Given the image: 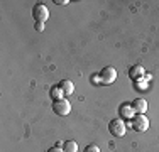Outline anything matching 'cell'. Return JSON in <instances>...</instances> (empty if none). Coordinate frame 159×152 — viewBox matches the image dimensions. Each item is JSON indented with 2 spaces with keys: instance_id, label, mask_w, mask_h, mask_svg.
Listing matches in <instances>:
<instances>
[{
  "instance_id": "cell-12",
  "label": "cell",
  "mask_w": 159,
  "mask_h": 152,
  "mask_svg": "<svg viewBox=\"0 0 159 152\" xmlns=\"http://www.w3.org/2000/svg\"><path fill=\"white\" fill-rule=\"evenodd\" d=\"M34 27H36V30H39V32H41V30H44V24H43V22H36Z\"/></svg>"
},
{
  "instance_id": "cell-4",
  "label": "cell",
  "mask_w": 159,
  "mask_h": 152,
  "mask_svg": "<svg viewBox=\"0 0 159 152\" xmlns=\"http://www.w3.org/2000/svg\"><path fill=\"white\" fill-rule=\"evenodd\" d=\"M32 17H34V20H36V22H43V24H44V22L48 20V17H49L48 7L43 5V3H36L34 9H32Z\"/></svg>"
},
{
  "instance_id": "cell-14",
  "label": "cell",
  "mask_w": 159,
  "mask_h": 152,
  "mask_svg": "<svg viewBox=\"0 0 159 152\" xmlns=\"http://www.w3.org/2000/svg\"><path fill=\"white\" fill-rule=\"evenodd\" d=\"M56 3H58V5H66V3H70V2H68V0H56Z\"/></svg>"
},
{
  "instance_id": "cell-7",
  "label": "cell",
  "mask_w": 159,
  "mask_h": 152,
  "mask_svg": "<svg viewBox=\"0 0 159 152\" xmlns=\"http://www.w3.org/2000/svg\"><path fill=\"white\" fill-rule=\"evenodd\" d=\"M59 90L63 91L64 96H70V95H73V91H75L73 81H70V79H63V81L59 83Z\"/></svg>"
},
{
  "instance_id": "cell-1",
  "label": "cell",
  "mask_w": 159,
  "mask_h": 152,
  "mask_svg": "<svg viewBox=\"0 0 159 152\" xmlns=\"http://www.w3.org/2000/svg\"><path fill=\"white\" fill-rule=\"evenodd\" d=\"M52 112L59 117H66L68 113L71 112V103L66 100V98H59V100L52 101Z\"/></svg>"
},
{
  "instance_id": "cell-9",
  "label": "cell",
  "mask_w": 159,
  "mask_h": 152,
  "mask_svg": "<svg viewBox=\"0 0 159 152\" xmlns=\"http://www.w3.org/2000/svg\"><path fill=\"white\" fill-rule=\"evenodd\" d=\"M142 74H144V68L142 66H132L130 68V73H129L130 78H141Z\"/></svg>"
},
{
  "instance_id": "cell-10",
  "label": "cell",
  "mask_w": 159,
  "mask_h": 152,
  "mask_svg": "<svg viewBox=\"0 0 159 152\" xmlns=\"http://www.w3.org/2000/svg\"><path fill=\"white\" fill-rule=\"evenodd\" d=\"M83 152H100V149H98V145H95V144H90V145L85 147Z\"/></svg>"
},
{
  "instance_id": "cell-8",
  "label": "cell",
  "mask_w": 159,
  "mask_h": 152,
  "mask_svg": "<svg viewBox=\"0 0 159 152\" xmlns=\"http://www.w3.org/2000/svg\"><path fill=\"white\" fill-rule=\"evenodd\" d=\"M63 150L64 152H78V142L75 140H66L63 144Z\"/></svg>"
},
{
  "instance_id": "cell-3",
  "label": "cell",
  "mask_w": 159,
  "mask_h": 152,
  "mask_svg": "<svg viewBox=\"0 0 159 152\" xmlns=\"http://www.w3.org/2000/svg\"><path fill=\"white\" fill-rule=\"evenodd\" d=\"M130 127L135 132H146L149 128V120H147L146 115H139L137 113L134 118H130Z\"/></svg>"
},
{
  "instance_id": "cell-11",
  "label": "cell",
  "mask_w": 159,
  "mask_h": 152,
  "mask_svg": "<svg viewBox=\"0 0 159 152\" xmlns=\"http://www.w3.org/2000/svg\"><path fill=\"white\" fill-rule=\"evenodd\" d=\"M61 93H63V91L59 90V86H58V88H52V90H51V95H52V98H56V100H59V98H61V96H59Z\"/></svg>"
},
{
  "instance_id": "cell-5",
  "label": "cell",
  "mask_w": 159,
  "mask_h": 152,
  "mask_svg": "<svg viewBox=\"0 0 159 152\" xmlns=\"http://www.w3.org/2000/svg\"><path fill=\"white\" fill-rule=\"evenodd\" d=\"M100 79H102V83H105V85H112V83L117 79L115 68H112V66L103 68V69H102V73H100Z\"/></svg>"
},
{
  "instance_id": "cell-2",
  "label": "cell",
  "mask_w": 159,
  "mask_h": 152,
  "mask_svg": "<svg viewBox=\"0 0 159 152\" xmlns=\"http://www.w3.org/2000/svg\"><path fill=\"white\" fill-rule=\"evenodd\" d=\"M125 123H124V120L122 118H113L110 123H108V130H110V134L113 137H124L125 135Z\"/></svg>"
},
{
  "instance_id": "cell-13",
  "label": "cell",
  "mask_w": 159,
  "mask_h": 152,
  "mask_svg": "<svg viewBox=\"0 0 159 152\" xmlns=\"http://www.w3.org/2000/svg\"><path fill=\"white\" fill-rule=\"evenodd\" d=\"M48 152H64V150L61 149V147H52V149H49Z\"/></svg>"
},
{
  "instance_id": "cell-6",
  "label": "cell",
  "mask_w": 159,
  "mask_h": 152,
  "mask_svg": "<svg viewBox=\"0 0 159 152\" xmlns=\"http://www.w3.org/2000/svg\"><path fill=\"white\" fill-rule=\"evenodd\" d=\"M132 108H134L135 113L144 115V113L147 112V101L144 100V98H135V100L132 101Z\"/></svg>"
}]
</instances>
